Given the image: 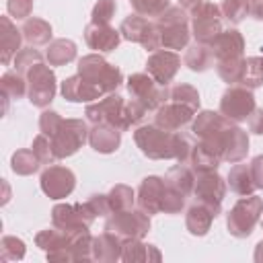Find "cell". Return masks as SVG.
<instances>
[{
  "instance_id": "6da1fadb",
  "label": "cell",
  "mask_w": 263,
  "mask_h": 263,
  "mask_svg": "<svg viewBox=\"0 0 263 263\" xmlns=\"http://www.w3.org/2000/svg\"><path fill=\"white\" fill-rule=\"evenodd\" d=\"M123 74L117 66L103 60L99 53H88L78 60V74L62 82V95L70 103H90L117 90Z\"/></svg>"
},
{
  "instance_id": "7a4b0ae2",
  "label": "cell",
  "mask_w": 263,
  "mask_h": 263,
  "mask_svg": "<svg viewBox=\"0 0 263 263\" xmlns=\"http://www.w3.org/2000/svg\"><path fill=\"white\" fill-rule=\"evenodd\" d=\"M191 132L197 140L208 146L222 162H240L249 152V136L234 121L224 117L220 111H201L197 113Z\"/></svg>"
},
{
  "instance_id": "3957f363",
  "label": "cell",
  "mask_w": 263,
  "mask_h": 263,
  "mask_svg": "<svg viewBox=\"0 0 263 263\" xmlns=\"http://www.w3.org/2000/svg\"><path fill=\"white\" fill-rule=\"evenodd\" d=\"M134 142L142 150V154L152 160L175 158L179 162H187L191 146H193L187 136L179 132H168L164 127H158L156 123L138 127L134 132Z\"/></svg>"
},
{
  "instance_id": "277c9868",
  "label": "cell",
  "mask_w": 263,
  "mask_h": 263,
  "mask_svg": "<svg viewBox=\"0 0 263 263\" xmlns=\"http://www.w3.org/2000/svg\"><path fill=\"white\" fill-rule=\"evenodd\" d=\"M35 245L45 251L49 261H88L92 259V236L88 230H60L55 226L41 230Z\"/></svg>"
},
{
  "instance_id": "5b68a950",
  "label": "cell",
  "mask_w": 263,
  "mask_h": 263,
  "mask_svg": "<svg viewBox=\"0 0 263 263\" xmlns=\"http://www.w3.org/2000/svg\"><path fill=\"white\" fill-rule=\"evenodd\" d=\"M39 129L51 142L55 158H66L78 152V148L88 142V127L82 119H64L55 111H43L39 117Z\"/></svg>"
},
{
  "instance_id": "8992f818",
  "label": "cell",
  "mask_w": 263,
  "mask_h": 263,
  "mask_svg": "<svg viewBox=\"0 0 263 263\" xmlns=\"http://www.w3.org/2000/svg\"><path fill=\"white\" fill-rule=\"evenodd\" d=\"M146 113L148 111L140 103H136L134 99L125 101L123 97H119L115 92L105 95L101 101L88 105L84 111V115L90 123H109L121 132L140 123Z\"/></svg>"
},
{
  "instance_id": "52a82bcc",
  "label": "cell",
  "mask_w": 263,
  "mask_h": 263,
  "mask_svg": "<svg viewBox=\"0 0 263 263\" xmlns=\"http://www.w3.org/2000/svg\"><path fill=\"white\" fill-rule=\"evenodd\" d=\"M263 214V199L255 193L242 195L226 216L228 232L236 238H247Z\"/></svg>"
},
{
  "instance_id": "ba28073f",
  "label": "cell",
  "mask_w": 263,
  "mask_h": 263,
  "mask_svg": "<svg viewBox=\"0 0 263 263\" xmlns=\"http://www.w3.org/2000/svg\"><path fill=\"white\" fill-rule=\"evenodd\" d=\"M164 49H183L189 43V16L181 6H168L156 21Z\"/></svg>"
},
{
  "instance_id": "9c48e42d",
  "label": "cell",
  "mask_w": 263,
  "mask_h": 263,
  "mask_svg": "<svg viewBox=\"0 0 263 263\" xmlns=\"http://www.w3.org/2000/svg\"><path fill=\"white\" fill-rule=\"evenodd\" d=\"M105 230L121 236L123 240H134V238H144L146 232L150 230V216L144 210H119L107 216Z\"/></svg>"
},
{
  "instance_id": "30bf717a",
  "label": "cell",
  "mask_w": 263,
  "mask_h": 263,
  "mask_svg": "<svg viewBox=\"0 0 263 263\" xmlns=\"http://www.w3.org/2000/svg\"><path fill=\"white\" fill-rule=\"evenodd\" d=\"M25 78H27V97H29L31 105H35L39 109H45L55 97V74H53V70L45 62H39L25 74Z\"/></svg>"
},
{
  "instance_id": "8fae6325",
  "label": "cell",
  "mask_w": 263,
  "mask_h": 263,
  "mask_svg": "<svg viewBox=\"0 0 263 263\" xmlns=\"http://www.w3.org/2000/svg\"><path fill=\"white\" fill-rule=\"evenodd\" d=\"M119 33H121L123 39L134 41V43H140L148 51L162 49V41H160V33H158L156 23H152L150 18H146L142 14H136L134 12V14L125 16L121 21Z\"/></svg>"
},
{
  "instance_id": "7c38bea8",
  "label": "cell",
  "mask_w": 263,
  "mask_h": 263,
  "mask_svg": "<svg viewBox=\"0 0 263 263\" xmlns=\"http://www.w3.org/2000/svg\"><path fill=\"white\" fill-rule=\"evenodd\" d=\"M129 97L146 111H156L166 101V86H160L148 72H138L127 78Z\"/></svg>"
},
{
  "instance_id": "4fadbf2b",
  "label": "cell",
  "mask_w": 263,
  "mask_h": 263,
  "mask_svg": "<svg viewBox=\"0 0 263 263\" xmlns=\"http://www.w3.org/2000/svg\"><path fill=\"white\" fill-rule=\"evenodd\" d=\"M255 109H257L255 95L251 88L242 84H230L220 99V113L234 123L247 121Z\"/></svg>"
},
{
  "instance_id": "5bb4252c",
  "label": "cell",
  "mask_w": 263,
  "mask_h": 263,
  "mask_svg": "<svg viewBox=\"0 0 263 263\" xmlns=\"http://www.w3.org/2000/svg\"><path fill=\"white\" fill-rule=\"evenodd\" d=\"M97 214L95 210L88 205V201L84 203H58L51 210V226L60 228V230H88L95 222Z\"/></svg>"
},
{
  "instance_id": "9a60e30c",
  "label": "cell",
  "mask_w": 263,
  "mask_h": 263,
  "mask_svg": "<svg viewBox=\"0 0 263 263\" xmlns=\"http://www.w3.org/2000/svg\"><path fill=\"white\" fill-rule=\"evenodd\" d=\"M222 8L214 2H203L197 10L191 12V29L197 43L210 45L224 29H222Z\"/></svg>"
},
{
  "instance_id": "2e32d148",
  "label": "cell",
  "mask_w": 263,
  "mask_h": 263,
  "mask_svg": "<svg viewBox=\"0 0 263 263\" xmlns=\"http://www.w3.org/2000/svg\"><path fill=\"white\" fill-rule=\"evenodd\" d=\"M193 195H195V201L208 205L216 216H220L222 201H224V195H226V181L216 171L197 173L195 175Z\"/></svg>"
},
{
  "instance_id": "e0dca14e",
  "label": "cell",
  "mask_w": 263,
  "mask_h": 263,
  "mask_svg": "<svg viewBox=\"0 0 263 263\" xmlns=\"http://www.w3.org/2000/svg\"><path fill=\"white\" fill-rule=\"evenodd\" d=\"M39 185H41V191L49 199H64V197H68L74 191V187H76V175L68 166L49 164L41 173Z\"/></svg>"
},
{
  "instance_id": "ac0fdd59",
  "label": "cell",
  "mask_w": 263,
  "mask_h": 263,
  "mask_svg": "<svg viewBox=\"0 0 263 263\" xmlns=\"http://www.w3.org/2000/svg\"><path fill=\"white\" fill-rule=\"evenodd\" d=\"M179 68H181V58L173 49H156L146 60V72L160 86H168V82L177 76Z\"/></svg>"
},
{
  "instance_id": "d6986e66",
  "label": "cell",
  "mask_w": 263,
  "mask_h": 263,
  "mask_svg": "<svg viewBox=\"0 0 263 263\" xmlns=\"http://www.w3.org/2000/svg\"><path fill=\"white\" fill-rule=\"evenodd\" d=\"M164 189H166V181L162 177H146L140 187H138V208L144 210L148 216L160 214L162 212V201H164Z\"/></svg>"
},
{
  "instance_id": "ffe728a7",
  "label": "cell",
  "mask_w": 263,
  "mask_h": 263,
  "mask_svg": "<svg viewBox=\"0 0 263 263\" xmlns=\"http://www.w3.org/2000/svg\"><path fill=\"white\" fill-rule=\"evenodd\" d=\"M193 115H195V109H191L183 103H177V101H164L156 109L154 123L168 132H179L193 119Z\"/></svg>"
},
{
  "instance_id": "44dd1931",
  "label": "cell",
  "mask_w": 263,
  "mask_h": 263,
  "mask_svg": "<svg viewBox=\"0 0 263 263\" xmlns=\"http://www.w3.org/2000/svg\"><path fill=\"white\" fill-rule=\"evenodd\" d=\"M212 51H214V60L216 64L222 62H234V60H242L245 58V39L236 29H228L222 31L212 43H210Z\"/></svg>"
},
{
  "instance_id": "7402d4cb",
  "label": "cell",
  "mask_w": 263,
  "mask_h": 263,
  "mask_svg": "<svg viewBox=\"0 0 263 263\" xmlns=\"http://www.w3.org/2000/svg\"><path fill=\"white\" fill-rule=\"evenodd\" d=\"M84 41L90 49L95 51H113L119 41L121 33L119 29H113L111 25H101V23H88L84 29Z\"/></svg>"
},
{
  "instance_id": "603a6c76",
  "label": "cell",
  "mask_w": 263,
  "mask_h": 263,
  "mask_svg": "<svg viewBox=\"0 0 263 263\" xmlns=\"http://www.w3.org/2000/svg\"><path fill=\"white\" fill-rule=\"evenodd\" d=\"M88 144L92 146V150L101 154H111L121 144V129L109 123H92L88 132Z\"/></svg>"
},
{
  "instance_id": "cb8c5ba5",
  "label": "cell",
  "mask_w": 263,
  "mask_h": 263,
  "mask_svg": "<svg viewBox=\"0 0 263 263\" xmlns=\"http://www.w3.org/2000/svg\"><path fill=\"white\" fill-rule=\"evenodd\" d=\"M23 31L16 29V25L10 21V16H0V51H2V64L8 66L10 60L21 51L23 43Z\"/></svg>"
},
{
  "instance_id": "d4e9b609",
  "label": "cell",
  "mask_w": 263,
  "mask_h": 263,
  "mask_svg": "<svg viewBox=\"0 0 263 263\" xmlns=\"http://www.w3.org/2000/svg\"><path fill=\"white\" fill-rule=\"evenodd\" d=\"M123 251V238L103 230L99 236L92 238V259L97 261H119Z\"/></svg>"
},
{
  "instance_id": "484cf974",
  "label": "cell",
  "mask_w": 263,
  "mask_h": 263,
  "mask_svg": "<svg viewBox=\"0 0 263 263\" xmlns=\"http://www.w3.org/2000/svg\"><path fill=\"white\" fill-rule=\"evenodd\" d=\"M214 218H216V214H214L208 205L195 201L193 205L187 208L185 226H187V230H189L193 236H203V234H208V230H210Z\"/></svg>"
},
{
  "instance_id": "4316f807",
  "label": "cell",
  "mask_w": 263,
  "mask_h": 263,
  "mask_svg": "<svg viewBox=\"0 0 263 263\" xmlns=\"http://www.w3.org/2000/svg\"><path fill=\"white\" fill-rule=\"evenodd\" d=\"M23 37L31 47H41L51 43V25L39 16H29L25 18L23 25Z\"/></svg>"
},
{
  "instance_id": "83f0119b",
  "label": "cell",
  "mask_w": 263,
  "mask_h": 263,
  "mask_svg": "<svg viewBox=\"0 0 263 263\" xmlns=\"http://www.w3.org/2000/svg\"><path fill=\"white\" fill-rule=\"evenodd\" d=\"M220 162H222L220 156H216L208 146H203V144L197 140V144L191 146V152H189V158H187L185 164H189V166L195 171V175H197V173L216 171V168L220 166Z\"/></svg>"
},
{
  "instance_id": "f1b7e54d",
  "label": "cell",
  "mask_w": 263,
  "mask_h": 263,
  "mask_svg": "<svg viewBox=\"0 0 263 263\" xmlns=\"http://www.w3.org/2000/svg\"><path fill=\"white\" fill-rule=\"evenodd\" d=\"M183 62H185V66H187L189 70H193V72H205V70H210V68L214 66L216 60H214V51H212L210 45L195 41L193 45L187 47Z\"/></svg>"
},
{
  "instance_id": "f546056e",
  "label": "cell",
  "mask_w": 263,
  "mask_h": 263,
  "mask_svg": "<svg viewBox=\"0 0 263 263\" xmlns=\"http://www.w3.org/2000/svg\"><path fill=\"white\" fill-rule=\"evenodd\" d=\"M162 255L154 245L142 242V238L134 240H123V251H121V261H160Z\"/></svg>"
},
{
  "instance_id": "4dcf8cb0",
  "label": "cell",
  "mask_w": 263,
  "mask_h": 263,
  "mask_svg": "<svg viewBox=\"0 0 263 263\" xmlns=\"http://www.w3.org/2000/svg\"><path fill=\"white\" fill-rule=\"evenodd\" d=\"M164 179H166V183H168L171 187L179 189V191L185 193L187 197L193 193V187H195V171H193L189 164L179 162L177 166L168 168V173H166Z\"/></svg>"
},
{
  "instance_id": "1f68e13d",
  "label": "cell",
  "mask_w": 263,
  "mask_h": 263,
  "mask_svg": "<svg viewBox=\"0 0 263 263\" xmlns=\"http://www.w3.org/2000/svg\"><path fill=\"white\" fill-rule=\"evenodd\" d=\"M228 185L236 195H251L257 191L249 164H234L228 173Z\"/></svg>"
},
{
  "instance_id": "d6a6232c",
  "label": "cell",
  "mask_w": 263,
  "mask_h": 263,
  "mask_svg": "<svg viewBox=\"0 0 263 263\" xmlns=\"http://www.w3.org/2000/svg\"><path fill=\"white\" fill-rule=\"evenodd\" d=\"M45 58L49 66H64L76 58V43L70 39H55L47 45Z\"/></svg>"
},
{
  "instance_id": "836d02e7",
  "label": "cell",
  "mask_w": 263,
  "mask_h": 263,
  "mask_svg": "<svg viewBox=\"0 0 263 263\" xmlns=\"http://www.w3.org/2000/svg\"><path fill=\"white\" fill-rule=\"evenodd\" d=\"M41 166V160L39 156L33 152V148H23V150H16L10 158V168L16 173V175H33L37 168Z\"/></svg>"
},
{
  "instance_id": "e575fe53",
  "label": "cell",
  "mask_w": 263,
  "mask_h": 263,
  "mask_svg": "<svg viewBox=\"0 0 263 263\" xmlns=\"http://www.w3.org/2000/svg\"><path fill=\"white\" fill-rule=\"evenodd\" d=\"M0 86H2V95H6L12 101H18L27 95V78L16 70L4 72L0 78Z\"/></svg>"
},
{
  "instance_id": "d590c367",
  "label": "cell",
  "mask_w": 263,
  "mask_h": 263,
  "mask_svg": "<svg viewBox=\"0 0 263 263\" xmlns=\"http://www.w3.org/2000/svg\"><path fill=\"white\" fill-rule=\"evenodd\" d=\"M240 84L251 90L263 86V55L245 58V74L240 78Z\"/></svg>"
},
{
  "instance_id": "8d00e7d4",
  "label": "cell",
  "mask_w": 263,
  "mask_h": 263,
  "mask_svg": "<svg viewBox=\"0 0 263 263\" xmlns=\"http://www.w3.org/2000/svg\"><path fill=\"white\" fill-rule=\"evenodd\" d=\"M166 101H177L183 103L191 109H199V92L191 84H173L166 88Z\"/></svg>"
},
{
  "instance_id": "74e56055",
  "label": "cell",
  "mask_w": 263,
  "mask_h": 263,
  "mask_svg": "<svg viewBox=\"0 0 263 263\" xmlns=\"http://www.w3.org/2000/svg\"><path fill=\"white\" fill-rule=\"evenodd\" d=\"M134 189L127 187V185H115L109 193H107V199H109V208H111V214L113 212H119V210H127L134 205ZM109 214V216H111Z\"/></svg>"
},
{
  "instance_id": "f35d334b",
  "label": "cell",
  "mask_w": 263,
  "mask_h": 263,
  "mask_svg": "<svg viewBox=\"0 0 263 263\" xmlns=\"http://www.w3.org/2000/svg\"><path fill=\"white\" fill-rule=\"evenodd\" d=\"M129 6L134 8L136 14H142V16H160L168 6H171V0H129Z\"/></svg>"
},
{
  "instance_id": "ab89813d",
  "label": "cell",
  "mask_w": 263,
  "mask_h": 263,
  "mask_svg": "<svg viewBox=\"0 0 263 263\" xmlns=\"http://www.w3.org/2000/svg\"><path fill=\"white\" fill-rule=\"evenodd\" d=\"M220 8L224 18L232 25H238L240 21H245V16H249V0H224Z\"/></svg>"
},
{
  "instance_id": "60d3db41",
  "label": "cell",
  "mask_w": 263,
  "mask_h": 263,
  "mask_svg": "<svg viewBox=\"0 0 263 263\" xmlns=\"http://www.w3.org/2000/svg\"><path fill=\"white\" fill-rule=\"evenodd\" d=\"M0 255L2 261H18L25 257V242L16 236H2L0 240Z\"/></svg>"
},
{
  "instance_id": "b9f144b4",
  "label": "cell",
  "mask_w": 263,
  "mask_h": 263,
  "mask_svg": "<svg viewBox=\"0 0 263 263\" xmlns=\"http://www.w3.org/2000/svg\"><path fill=\"white\" fill-rule=\"evenodd\" d=\"M39 62H43V55H41L35 47L29 45V47L21 49V51L14 55V70L25 76V74H27L35 64H39Z\"/></svg>"
},
{
  "instance_id": "7bdbcfd3",
  "label": "cell",
  "mask_w": 263,
  "mask_h": 263,
  "mask_svg": "<svg viewBox=\"0 0 263 263\" xmlns=\"http://www.w3.org/2000/svg\"><path fill=\"white\" fill-rule=\"evenodd\" d=\"M31 148H33V152L39 156L41 164H53V162L58 160V158H55V154H53L51 142H49V138H47L45 134H39V136H35V140H33Z\"/></svg>"
},
{
  "instance_id": "ee69618b",
  "label": "cell",
  "mask_w": 263,
  "mask_h": 263,
  "mask_svg": "<svg viewBox=\"0 0 263 263\" xmlns=\"http://www.w3.org/2000/svg\"><path fill=\"white\" fill-rule=\"evenodd\" d=\"M117 10V2L115 0H99L92 8L90 14V23H101V25H109L113 14Z\"/></svg>"
},
{
  "instance_id": "f6af8a7d",
  "label": "cell",
  "mask_w": 263,
  "mask_h": 263,
  "mask_svg": "<svg viewBox=\"0 0 263 263\" xmlns=\"http://www.w3.org/2000/svg\"><path fill=\"white\" fill-rule=\"evenodd\" d=\"M6 10L16 21L29 18L31 12H33V0H8L6 2Z\"/></svg>"
},
{
  "instance_id": "bcb514c9",
  "label": "cell",
  "mask_w": 263,
  "mask_h": 263,
  "mask_svg": "<svg viewBox=\"0 0 263 263\" xmlns=\"http://www.w3.org/2000/svg\"><path fill=\"white\" fill-rule=\"evenodd\" d=\"M88 205L95 210V214L97 216H103V218H107L109 214H111V208H109V199H107V193H97V195H90L88 197Z\"/></svg>"
},
{
  "instance_id": "7dc6e473",
  "label": "cell",
  "mask_w": 263,
  "mask_h": 263,
  "mask_svg": "<svg viewBox=\"0 0 263 263\" xmlns=\"http://www.w3.org/2000/svg\"><path fill=\"white\" fill-rule=\"evenodd\" d=\"M249 166H251V175H253L255 187H257V189H263V154L255 156V158L249 162Z\"/></svg>"
},
{
  "instance_id": "c3c4849f",
  "label": "cell",
  "mask_w": 263,
  "mask_h": 263,
  "mask_svg": "<svg viewBox=\"0 0 263 263\" xmlns=\"http://www.w3.org/2000/svg\"><path fill=\"white\" fill-rule=\"evenodd\" d=\"M249 129L253 132V134H259V136H263V109H255L251 115H249Z\"/></svg>"
},
{
  "instance_id": "681fc988",
  "label": "cell",
  "mask_w": 263,
  "mask_h": 263,
  "mask_svg": "<svg viewBox=\"0 0 263 263\" xmlns=\"http://www.w3.org/2000/svg\"><path fill=\"white\" fill-rule=\"evenodd\" d=\"M249 16L263 21V0H249Z\"/></svg>"
},
{
  "instance_id": "f907efd6",
  "label": "cell",
  "mask_w": 263,
  "mask_h": 263,
  "mask_svg": "<svg viewBox=\"0 0 263 263\" xmlns=\"http://www.w3.org/2000/svg\"><path fill=\"white\" fill-rule=\"evenodd\" d=\"M201 4H203V0H179V6H181V8H185L187 12L197 10Z\"/></svg>"
},
{
  "instance_id": "816d5d0a",
  "label": "cell",
  "mask_w": 263,
  "mask_h": 263,
  "mask_svg": "<svg viewBox=\"0 0 263 263\" xmlns=\"http://www.w3.org/2000/svg\"><path fill=\"white\" fill-rule=\"evenodd\" d=\"M255 261H259V263L263 261V240H261V242L257 245V249H255Z\"/></svg>"
},
{
  "instance_id": "f5cc1de1",
  "label": "cell",
  "mask_w": 263,
  "mask_h": 263,
  "mask_svg": "<svg viewBox=\"0 0 263 263\" xmlns=\"http://www.w3.org/2000/svg\"><path fill=\"white\" fill-rule=\"evenodd\" d=\"M261 226H263V220H261Z\"/></svg>"
}]
</instances>
